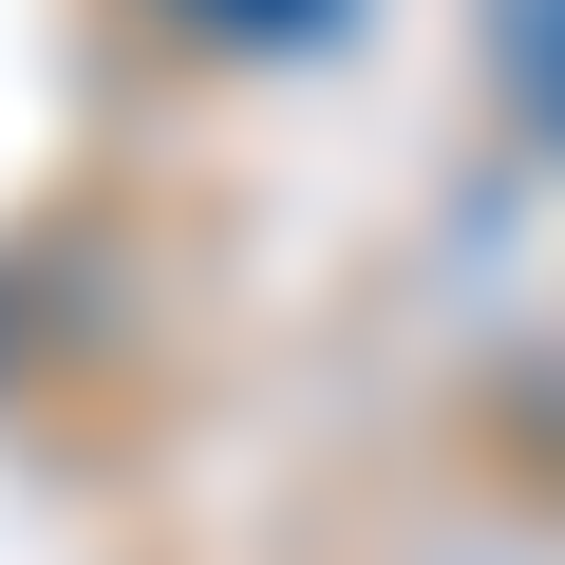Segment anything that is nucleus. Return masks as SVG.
<instances>
[{
	"label": "nucleus",
	"mask_w": 565,
	"mask_h": 565,
	"mask_svg": "<svg viewBox=\"0 0 565 565\" xmlns=\"http://www.w3.org/2000/svg\"><path fill=\"white\" fill-rule=\"evenodd\" d=\"M509 76H527V95L565 114V0H509Z\"/></svg>",
	"instance_id": "obj_2"
},
{
	"label": "nucleus",
	"mask_w": 565,
	"mask_h": 565,
	"mask_svg": "<svg viewBox=\"0 0 565 565\" xmlns=\"http://www.w3.org/2000/svg\"><path fill=\"white\" fill-rule=\"evenodd\" d=\"M170 20H189V39H226V57H282V39H321L340 0H170Z\"/></svg>",
	"instance_id": "obj_1"
}]
</instances>
